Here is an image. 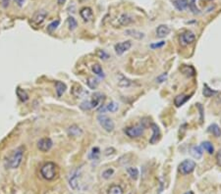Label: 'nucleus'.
I'll return each mask as SVG.
<instances>
[{"label":"nucleus","mask_w":221,"mask_h":194,"mask_svg":"<svg viewBox=\"0 0 221 194\" xmlns=\"http://www.w3.org/2000/svg\"><path fill=\"white\" fill-rule=\"evenodd\" d=\"M57 166L52 162H47L40 169V175L44 180H53L57 175Z\"/></svg>","instance_id":"obj_1"},{"label":"nucleus","mask_w":221,"mask_h":194,"mask_svg":"<svg viewBox=\"0 0 221 194\" xmlns=\"http://www.w3.org/2000/svg\"><path fill=\"white\" fill-rule=\"evenodd\" d=\"M24 150L25 148L23 146H20L13 151L12 155L8 159V167L10 169H17L22 163V160L24 157Z\"/></svg>","instance_id":"obj_2"},{"label":"nucleus","mask_w":221,"mask_h":194,"mask_svg":"<svg viewBox=\"0 0 221 194\" xmlns=\"http://www.w3.org/2000/svg\"><path fill=\"white\" fill-rule=\"evenodd\" d=\"M124 132L127 136L130 138H138L143 134L145 132V126L142 125H137L133 126H128L124 130Z\"/></svg>","instance_id":"obj_3"},{"label":"nucleus","mask_w":221,"mask_h":194,"mask_svg":"<svg viewBox=\"0 0 221 194\" xmlns=\"http://www.w3.org/2000/svg\"><path fill=\"white\" fill-rule=\"evenodd\" d=\"M97 121H98V124L101 126V127L105 131H107V132L113 131L115 125H114V122L109 117H107L105 115H98Z\"/></svg>","instance_id":"obj_4"},{"label":"nucleus","mask_w":221,"mask_h":194,"mask_svg":"<svg viewBox=\"0 0 221 194\" xmlns=\"http://www.w3.org/2000/svg\"><path fill=\"white\" fill-rule=\"evenodd\" d=\"M196 169V163L192 160H185L179 165V171L184 175H190Z\"/></svg>","instance_id":"obj_5"},{"label":"nucleus","mask_w":221,"mask_h":194,"mask_svg":"<svg viewBox=\"0 0 221 194\" xmlns=\"http://www.w3.org/2000/svg\"><path fill=\"white\" fill-rule=\"evenodd\" d=\"M180 44L182 46H187L190 45L193 42H195L196 40V35L194 32L192 31H185L180 35Z\"/></svg>","instance_id":"obj_6"},{"label":"nucleus","mask_w":221,"mask_h":194,"mask_svg":"<svg viewBox=\"0 0 221 194\" xmlns=\"http://www.w3.org/2000/svg\"><path fill=\"white\" fill-rule=\"evenodd\" d=\"M47 16V12L45 10H38L34 14V16L32 17V23L34 26L37 27V26H40L44 20H45Z\"/></svg>","instance_id":"obj_7"},{"label":"nucleus","mask_w":221,"mask_h":194,"mask_svg":"<svg viewBox=\"0 0 221 194\" xmlns=\"http://www.w3.org/2000/svg\"><path fill=\"white\" fill-rule=\"evenodd\" d=\"M53 142L49 137H42L37 141V148L41 152H47L51 149Z\"/></svg>","instance_id":"obj_8"},{"label":"nucleus","mask_w":221,"mask_h":194,"mask_svg":"<svg viewBox=\"0 0 221 194\" xmlns=\"http://www.w3.org/2000/svg\"><path fill=\"white\" fill-rule=\"evenodd\" d=\"M132 46V43L130 40H127V41H123V42H119L117 44H115L114 49H115V52L117 55H122L123 53H125L126 51H128L129 49Z\"/></svg>","instance_id":"obj_9"},{"label":"nucleus","mask_w":221,"mask_h":194,"mask_svg":"<svg viewBox=\"0 0 221 194\" xmlns=\"http://www.w3.org/2000/svg\"><path fill=\"white\" fill-rule=\"evenodd\" d=\"M151 130H152V135H151V139H150V143L154 144L155 142L158 141L159 137H160V130H159V127L156 124H151Z\"/></svg>","instance_id":"obj_10"},{"label":"nucleus","mask_w":221,"mask_h":194,"mask_svg":"<svg viewBox=\"0 0 221 194\" xmlns=\"http://www.w3.org/2000/svg\"><path fill=\"white\" fill-rule=\"evenodd\" d=\"M72 94H73V95L77 98H83V97H85L86 95H87L88 92L87 90H85L81 85H74L73 89H72Z\"/></svg>","instance_id":"obj_11"},{"label":"nucleus","mask_w":221,"mask_h":194,"mask_svg":"<svg viewBox=\"0 0 221 194\" xmlns=\"http://www.w3.org/2000/svg\"><path fill=\"white\" fill-rule=\"evenodd\" d=\"M170 34V29L169 27L166 25H160L157 27L156 29V35L159 38H163L165 36H167Z\"/></svg>","instance_id":"obj_12"},{"label":"nucleus","mask_w":221,"mask_h":194,"mask_svg":"<svg viewBox=\"0 0 221 194\" xmlns=\"http://www.w3.org/2000/svg\"><path fill=\"white\" fill-rule=\"evenodd\" d=\"M103 95L101 93H99V92H96L95 94L92 95L91 99V108H96L99 106V104H100L101 101H103Z\"/></svg>","instance_id":"obj_13"},{"label":"nucleus","mask_w":221,"mask_h":194,"mask_svg":"<svg viewBox=\"0 0 221 194\" xmlns=\"http://www.w3.org/2000/svg\"><path fill=\"white\" fill-rule=\"evenodd\" d=\"M68 134L72 137H78V136H81L83 134V130L80 126H76V125H73L68 127Z\"/></svg>","instance_id":"obj_14"},{"label":"nucleus","mask_w":221,"mask_h":194,"mask_svg":"<svg viewBox=\"0 0 221 194\" xmlns=\"http://www.w3.org/2000/svg\"><path fill=\"white\" fill-rule=\"evenodd\" d=\"M80 15H81V17L84 19V21H86V22L91 21L92 19V17H93V13H92L91 9L88 8V7L83 8L80 11Z\"/></svg>","instance_id":"obj_15"},{"label":"nucleus","mask_w":221,"mask_h":194,"mask_svg":"<svg viewBox=\"0 0 221 194\" xmlns=\"http://www.w3.org/2000/svg\"><path fill=\"white\" fill-rule=\"evenodd\" d=\"M133 22H134V19L129 14H122L118 19V23L120 26H128L132 24Z\"/></svg>","instance_id":"obj_16"},{"label":"nucleus","mask_w":221,"mask_h":194,"mask_svg":"<svg viewBox=\"0 0 221 194\" xmlns=\"http://www.w3.org/2000/svg\"><path fill=\"white\" fill-rule=\"evenodd\" d=\"M117 77H118V85L120 87H129L133 85V82L129 79H127L126 76H124L122 74H118Z\"/></svg>","instance_id":"obj_17"},{"label":"nucleus","mask_w":221,"mask_h":194,"mask_svg":"<svg viewBox=\"0 0 221 194\" xmlns=\"http://www.w3.org/2000/svg\"><path fill=\"white\" fill-rule=\"evenodd\" d=\"M190 153L193 157L195 159L198 160L202 157V146H197V145H194L192 146L191 149H190Z\"/></svg>","instance_id":"obj_18"},{"label":"nucleus","mask_w":221,"mask_h":194,"mask_svg":"<svg viewBox=\"0 0 221 194\" xmlns=\"http://www.w3.org/2000/svg\"><path fill=\"white\" fill-rule=\"evenodd\" d=\"M79 177H80V174H79L78 171H75V173L73 174V175H71L70 180H69V184H70L71 188H73V189H77V188H78Z\"/></svg>","instance_id":"obj_19"},{"label":"nucleus","mask_w":221,"mask_h":194,"mask_svg":"<svg viewBox=\"0 0 221 194\" xmlns=\"http://www.w3.org/2000/svg\"><path fill=\"white\" fill-rule=\"evenodd\" d=\"M188 4H189V0H174L173 5L178 11H184L188 8Z\"/></svg>","instance_id":"obj_20"},{"label":"nucleus","mask_w":221,"mask_h":194,"mask_svg":"<svg viewBox=\"0 0 221 194\" xmlns=\"http://www.w3.org/2000/svg\"><path fill=\"white\" fill-rule=\"evenodd\" d=\"M208 132H210L212 135H214L215 137H220L221 136V129L219 127L218 125L216 124H212L208 126L207 129Z\"/></svg>","instance_id":"obj_21"},{"label":"nucleus","mask_w":221,"mask_h":194,"mask_svg":"<svg viewBox=\"0 0 221 194\" xmlns=\"http://www.w3.org/2000/svg\"><path fill=\"white\" fill-rule=\"evenodd\" d=\"M66 88H67V86H66V85L64 84V82H62V81H56L55 82V90H56L58 97L63 95V93L65 92Z\"/></svg>","instance_id":"obj_22"},{"label":"nucleus","mask_w":221,"mask_h":194,"mask_svg":"<svg viewBox=\"0 0 221 194\" xmlns=\"http://www.w3.org/2000/svg\"><path fill=\"white\" fill-rule=\"evenodd\" d=\"M125 34L127 35H130L132 37L136 38V39H142V38L145 37V35L142 32L139 31H136V30H127L125 31Z\"/></svg>","instance_id":"obj_23"},{"label":"nucleus","mask_w":221,"mask_h":194,"mask_svg":"<svg viewBox=\"0 0 221 194\" xmlns=\"http://www.w3.org/2000/svg\"><path fill=\"white\" fill-rule=\"evenodd\" d=\"M16 93H17V96L19 97V99L22 102H26L29 100V94L27 93L26 90L18 87L17 89H16Z\"/></svg>","instance_id":"obj_24"},{"label":"nucleus","mask_w":221,"mask_h":194,"mask_svg":"<svg viewBox=\"0 0 221 194\" xmlns=\"http://www.w3.org/2000/svg\"><path fill=\"white\" fill-rule=\"evenodd\" d=\"M190 98V96H187V95H184V94H181V95H178L176 96L175 99H174V104L176 105V107H180L182 106L188 99Z\"/></svg>","instance_id":"obj_25"},{"label":"nucleus","mask_w":221,"mask_h":194,"mask_svg":"<svg viewBox=\"0 0 221 194\" xmlns=\"http://www.w3.org/2000/svg\"><path fill=\"white\" fill-rule=\"evenodd\" d=\"M107 194H124V190L120 185L114 184L108 188Z\"/></svg>","instance_id":"obj_26"},{"label":"nucleus","mask_w":221,"mask_h":194,"mask_svg":"<svg viewBox=\"0 0 221 194\" xmlns=\"http://www.w3.org/2000/svg\"><path fill=\"white\" fill-rule=\"evenodd\" d=\"M127 173H128V175L131 176V179L134 180H137L138 177H139V175H140L139 170H138L137 168H134V167H131V168L127 169Z\"/></svg>","instance_id":"obj_27"},{"label":"nucleus","mask_w":221,"mask_h":194,"mask_svg":"<svg viewBox=\"0 0 221 194\" xmlns=\"http://www.w3.org/2000/svg\"><path fill=\"white\" fill-rule=\"evenodd\" d=\"M202 148H203L208 154H213L214 153V147L211 142L209 141H203L202 143Z\"/></svg>","instance_id":"obj_28"},{"label":"nucleus","mask_w":221,"mask_h":194,"mask_svg":"<svg viewBox=\"0 0 221 194\" xmlns=\"http://www.w3.org/2000/svg\"><path fill=\"white\" fill-rule=\"evenodd\" d=\"M91 70H92V72H93V73H95L96 76H100V77H103V76H104L103 70H102L101 66L99 65V64H93V65L91 66Z\"/></svg>","instance_id":"obj_29"},{"label":"nucleus","mask_w":221,"mask_h":194,"mask_svg":"<svg viewBox=\"0 0 221 194\" xmlns=\"http://www.w3.org/2000/svg\"><path fill=\"white\" fill-rule=\"evenodd\" d=\"M87 86L91 88V89H96L98 85V80L96 79L92 76H90L87 80Z\"/></svg>","instance_id":"obj_30"},{"label":"nucleus","mask_w":221,"mask_h":194,"mask_svg":"<svg viewBox=\"0 0 221 194\" xmlns=\"http://www.w3.org/2000/svg\"><path fill=\"white\" fill-rule=\"evenodd\" d=\"M202 93H203V95L206 96V97H211V96L214 95V94H216L217 91L212 90L211 88L208 87L207 85H203V91H202Z\"/></svg>","instance_id":"obj_31"},{"label":"nucleus","mask_w":221,"mask_h":194,"mask_svg":"<svg viewBox=\"0 0 221 194\" xmlns=\"http://www.w3.org/2000/svg\"><path fill=\"white\" fill-rule=\"evenodd\" d=\"M119 109V106H118V104L116 103V102H110L108 105H106V110L109 111V112H111V113H115L116 111H118Z\"/></svg>","instance_id":"obj_32"},{"label":"nucleus","mask_w":221,"mask_h":194,"mask_svg":"<svg viewBox=\"0 0 221 194\" xmlns=\"http://www.w3.org/2000/svg\"><path fill=\"white\" fill-rule=\"evenodd\" d=\"M188 7L190 8V10L194 14H198V13H200V10L198 9L197 5H196V0H190L189 4H188Z\"/></svg>","instance_id":"obj_33"},{"label":"nucleus","mask_w":221,"mask_h":194,"mask_svg":"<svg viewBox=\"0 0 221 194\" xmlns=\"http://www.w3.org/2000/svg\"><path fill=\"white\" fill-rule=\"evenodd\" d=\"M68 25H69V29L71 31H74L77 29V27H78V23H77V21L75 18L73 17H69L68 18Z\"/></svg>","instance_id":"obj_34"},{"label":"nucleus","mask_w":221,"mask_h":194,"mask_svg":"<svg viewBox=\"0 0 221 194\" xmlns=\"http://www.w3.org/2000/svg\"><path fill=\"white\" fill-rule=\"evenodd\" d=\"M99 153H100V150H99V148H98V147H93V148L91 149L90 158H91V159H97L98 156H99Z\"/></svg>","instance_id":"obj_35"},{"label":"nucleus","mask_w":221,"mask_h":194,"mask_svg":"<svg viewBox=\"0 0 221 194\" xmlns=\"http://www.w3.org/2000/svg\"><path fill=\"white\" fill-rule=\"evenodd\" d=\"M59 24H60V21H59V20L53 21L52 23H50V24L48 25L47 30H48L49 31H53L54 30H56V29H57V27L59 26Z\"/></svg>","instance_id":"obj_36"},{"label":"nucleus","mask_w":221,"mask_h":194,"mask_svg":"<svg viewBox=\"0 0 221 194\" xmlns=\"http://www.w3.org/2000/svg\"><path fill=\"white\" fill-rule=\"evenodd\" d=\"M113 174H114L113 169H107L102 173V177L103 179H105V180H108V179H110V176L113 175Z\"/></svg>","instance_id":"obj_37"},{"label":"nucleus","mask_w":221,"mask_h":194,"mask_svg":"<svg viewBox=\"0 0 221 194\" xmlns=\"http://www.w3.org/2000/svg\"><path fill=\"white\" fill-rule=\"evenodd\" d=\"M164 45H165L164 41H159V42H156V43H151V45H150V47L151 49H156V48H161Z\"/></svg>","instance_id":"obj_38"},{"label":"nucleus","mask_w":221,"mask_h":194,"mask_svg":"<svg viewBox=\"0 0 221 194\" xmlns=\"http://www.w3.org/2000/svg\"><path fill=\"white\" fill-rule=\"evenodd\" d=\"M80 107H81V109H83V110H91V102H90V101L83 102V103L80 105Z\"/></svg>","instance_id":"obj_39"},{"label":"nucleus","mask_w":221,"mask_h":194,"mask_svg":"<svg viewBox=\"0 0 221 194\" xmlns=\"http://www.w3.org/2000/svg\"><path fill=\"white\" fill-rule=\"evenodd\" d=\"M167 79V74L166 73H164L162 75H160L157 76V79H156V81L158 82V84H161V82L165 81V80Z\"/></svg>","instance_id":"obj_40"},{"label":"nucleus","mask_w":221,"mask_h":194,"mask_svg":"<svg viewBox=\"0 0 221 194\" xmlns=\"http://www.w3.org/2000/svg\"><path fill=\"white\" fill-rule=\"evenodd\" d=\"M215 160H216V163L219 167H221V149L216 153V156H215Z\"/></svg>","instance_id":"obj_41"},{"label":"nucleus","mask_w":221,"mask_h":194,"mask_svg":"<svg viewBox=\"0 0 221 194\" xmlns=\"http://www.w3.org/2000/svg\"><path fill=\"white\" fill-rule=\"evenodd\" d=\"M97 55L99 57H100V59H107L108 58V55L104 52L103 50H98L97 51Z\"/></svg>","instance_id":"obj_42"},{"label":"nucleus","mask_w":221,"mask_h":194,"mask_svg":"<svg viewBox=\"0 0 221 194\" xmlns=\"http://www.w3.org/2000/svg\"><path fill=\"white\" fill-rule=\"evenodd\" d=\"M197 106H198V110H200V114H201V122H202V120H203V108H202V106L201 104H197Z\"/></svg>","instance_id":"obj_43"},{"label":"nucleus","mask_w":221,"mask_h":194,"mask_svg":"<svg viewBox=\"0 0 221 194\" xmlns=\"http://www.w3.org/2000/svg\"><path fill=\"white\" fill-rule=\"evenodd\" d=\"M57 2H58V4H59V5H63V4L66 2V0H58Z\"/></svg>","instance_id":"obj_44"},{"label":"nucleus","mask_w":221,"mask_h":194,"mask_svg":"<svg viewBox=\"0 0 221 194\" xmlns=\"http://www.w3.org/2000/svg\"><path fill=\"white\" fill-rule=\"evenodd\" d=\"M184 194H194V193H193L192 191H189V192H186V193H184Z\"/></svg>","instance_id":"obj_45"},{"label":"nucleus","mask_w":221,"mask_h":194,"mask_svg":"<svg viewBox=\"0 0 221 194\" xmlns=\"http://www.w3.org/2000/svg\"><path fill=\"white\" fill-rule=\"evenodd\" d=\"M4 1V3H7V2H9V0H3Z\"/></svg>","instance_id":"obj_46"},{"label":"nucleus","mask_w":221,"mask_h":194,"mask_svg":"<svg viewBox=\"0 0 221 194\" xmlns=\"http://www.w3.org/2000/svg\"><path fill=\"white\" fill-rule=\"evenodd\" d=\"M207 1H212V0H207Z\"/></svg>","instance_id":"obj_47"}]
</instances>
